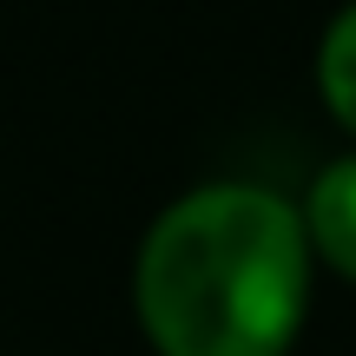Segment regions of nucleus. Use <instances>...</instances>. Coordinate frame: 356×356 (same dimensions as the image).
Segmentation results:
<instances>
[{
    "label": "nucleus",
    "mask_w": 356,
    "mask_h": 356,
    "mask_svg": "<svg viewBox=\"0 0 356 356\" xmlns=\"http://www.w3.org/2000/svg\"><path fill=\"white\" fill-rule=\"evenodd\" d=\"M317 257L291 191L204 178L159 204L132 251V323L152 356H291Z\"/></svg>",
    "instance_id": "f257e3e1"
},
{
    "label": "nucleus",
    "mask_w": 356,
    "mask_h": 356,
    "mask_svg": "<svg viewBox=\"0 0 356 356\" xmlns=\"http://www.w3.org/2000/svg\"><path fill=\"white\" fill-rule=\"evenodd\" d=\"M310 79H317V99H323V113L337 119V132L356 145V0H343V7L323 20Z\"/></svg>",
    "instance_id": "7ed1b4c3"
},
{
    "label": "nucleus",
    "mask_w": 356,
    "mask_h": 356,
    "mask_svg": "<svg viewBox=\"0 0 356 356\" xmlns=\"http://www.w3.org/2000/svg\"><path fill=\"white\" fill-rule=\"evenodd\" d=\"M297 211H304L310 257H317L330 277L356 284V145L317 165V178H310L304 198H297Z\"/></svg>",
    "instance_id": "f03ea898"
}]
</instances>
